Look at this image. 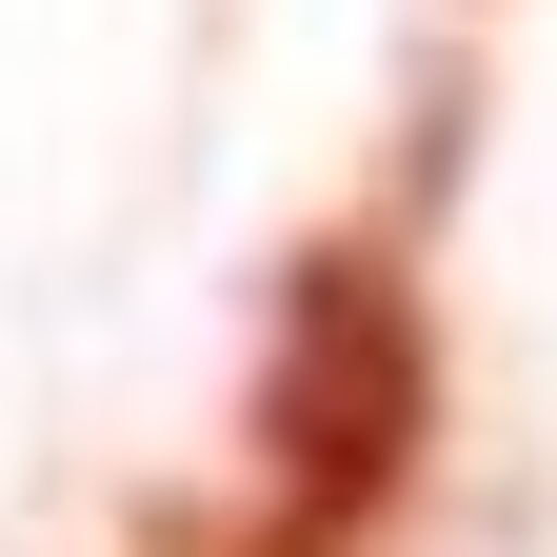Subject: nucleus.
Here are the masks:
<instances>
[{"mask_svg":"<svg viewBox=\"0 0 557 557\" xmlns=\"http://www.w3.org/2000/svg\"><path fill=\"white\" fill-rule=\"evenodd\" d=\"M239 438H259V518H299L359 557L398 498H418V438H438V319H418V278L398 239H299L278 259V319H259V398H239Z\"/></svg>","mask_w":557,"mask_h":557,"instance_id":"nucleus-1","label":"nucleus"},{"mask_svg":"<svg viewBox=\"0 0 557 557\" xmlns=\"http://www.w3.org/2000/svg\"><path fill=\"white\" fill-rule=\"evenodd\" d=\"M180 557H338V537H299V518H239V537H180Z\"/></svg>","mask_w":557,"mask_h":557,"instance_id":"nucleus-2","label":"nucleus"}]
</instances>
